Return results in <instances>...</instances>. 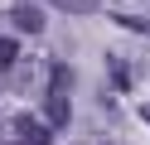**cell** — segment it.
<instances>
[{
    "label": "cell",
    "instance_id": "cell-8",
    "mask_svg": "<svg viewBox=\"0 0 150 145\" xmlns=\"http://www.w3.org/2000/svg\"><path fill=\"white\" fill-rule=\"evenodd\" d=\"M145 116H150V111H145Z\"/></svg>",
    "mask_w": 150,
    "mask_h": 145
},
{
    "label": "cell",
    "instance_id": "cell-6",
    "mask_svg": "<svg viewBox=\"0 0 150 145\" xmlns=\"http://www.w3.org/2000/svg\"><path fill=\"white\" fill-rule=\"evenodd\" d=\"M68 82H73L68 68H53V92H68Z\"/></svg>",
    "mask_w": 150,
    "mask_h": 145
},
{
    "label": "cell",
    "instance_id": "cell-2",
    "mask_svg": "<svg viewBox=\"0 0 150 145\" xmlns=\"http://www.w3.org/2000/svg\"><path fill=\"white\" fill-rule=\"evenodd\" d=\"M10 24L24 29V34H44V10H34L29 0H20V5L10 10Z\"/></svg>",
    "mask_w": 150,
    "mask_h": 145
},
{
    "label": "cell",
    "instance_id": "cell-7",
    "mask_svg": "<svg viewBox=\"0 0 150 145\" xmlns=\"http://www.w3.org/2000/svg\"><path fill=\"white\" fill-rule=\"evenodd\" d=\"M15 145H24V140H15Z\"/></svg>",
    "mask_w": 150,
    "mask_h": 145
},
{
    "label": "cell",
    "instance_id": "cell-3",
    "mask_svg": "<svg viewBox=\"0 0 150 145\" xmlns=\"http://www.w3.org/2000/svg\"><path fill=\"white\" fill-rule=\"evenodd\" d=\"M44 116H49V126H53V131H63V126H68V92H49Z\"/></svg>",
    "mask_w": 150,
    "mask_h": 145
},
{
    "label": "cell",
    "instance_id": "cell-5",
    "mask_svg": "<svg viewBox=\"0 0 150 145\" xmlns=\"http://www.w3.org/2000/svg\"><path fill=\"white\" fill-rule=\"evenodd\" d=\"M15 58H20V44L15 39H0V68H10Z\"/></svg>",
    "mask_w": 150,
    "mask_h": 145
},
{
    "label": "cell",
    "instance_id": "cell-1",
    "mask_svg": "<svg viewBox=\"0 0 150 145\" xmlns=\"http://www.w3.org/2000/svg\"><path fill=\"white\" fill-rule=\"evenodd\" d=\"M15 131H20L24 145H49V140H53V126L39 121V116H15Z\"/></svg>",
    "mask_w": 150,
    "mask_h": 145
},
{
    "label": "cell",
    "instance_id": "cell-4",
    "mask_svg": "<svg viewBox=\"0 0 150 145\" xmlns=\"http://www.w3.org/2000/svg\"><path fill=\"white\" fill-rule=\"evenodd\" d=\"M63 10H68V15H97L102 10V0H58Z\"/></svg>",
    "mask_w": 150,
    "mask_h": 145
}]
</instances>
